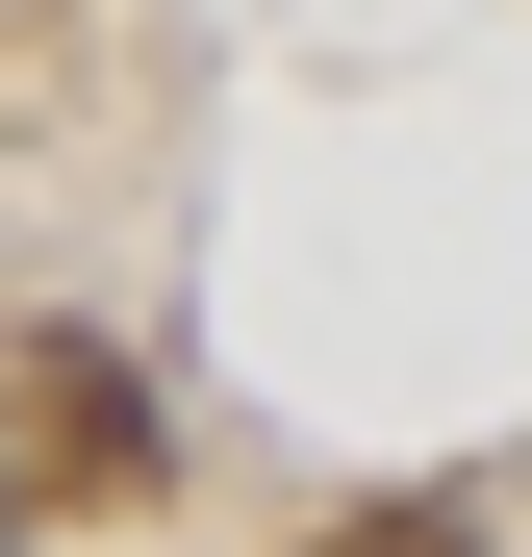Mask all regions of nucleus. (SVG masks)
Instances as JSON below:
<instances>
[{"mask_svg": "<svg viewBox=\"0 0 532 557\" xmlns=\"http://www.w3.org/2000/svg\"><path fill=\"white\" fill-rule=\"evenodd\" d=\"M0 557H26V456H0Z\"/></svg>", "mask_w": 532, "mask_h": 557, "instance_id": "nucleus-3", "label": "nucleus"}, {"mask_svg": "<svg viewBox=\"0 0 532 557\" xmlns=\"http://www.w3.org/2000/svg\"><path fill=\"white\" fill-rule=\"evenodd\" d=\"M0 456H26V507H51V482H76V507H127V482H152V381H127L102 330H26V381H0Z\"/></svg>", "mask_w": 532, "mask_h": 557, "instance_id": "nucleus-1", "label": "nucleus"}, {"mask_svg": "<svg viewBox=\"0 0 532 557\" xmlns=\"http://www.w3.org/2000/svg\"><path fill=\"white\" fill-rule=\"evenodd\" d=\"M305 557H482V532H457V507H330Z\"/></svg>", "mask_w": 532, "mask_h": 557, "instance_id": "nucleus-2", "label": "nucleus"}]
</instances>
